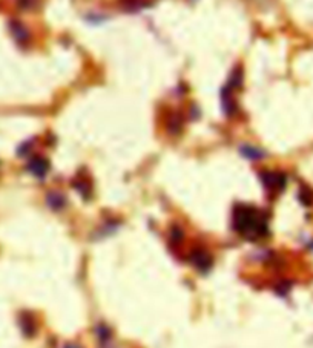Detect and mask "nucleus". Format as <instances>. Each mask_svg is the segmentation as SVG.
Here are the masks:
<instances>
[{
    "label": "nucleus",
    "mask_w": 313,
    "mask_h": 348,
    "mask_svg": "<svg viewBox=\"0 0 313 348\" xmlns=\"http://www.w3.org/2000/svg\"><path fill=\"white\" fill-rule=\"evenodd\" d=\"M171 241L175 243V244H180L183 241V230L181 228L172 227V230H171Z\"/></svg>",
    "instance_id": "obj_14"
},
{
    "label": "nucleus",
    "mask_w": 313,
    "mask_h": 348,
    "mask_svg": "<svg viewBox=\"0 0 313 348\" xmlns=\"http://www.w3.org/2000/svg\"><path fill=\"white\" fill-rule=\"evenodd\" d=\"M10 31L13 34V37L16 38L17 43H28L29 40V31L26 29V26L17 20H11L10 22Z\"/></svg>",
    "instance_id": "obj_6"
},
{
    "label": "nucleus",
    "mask_w": 313,
    "mask_h": 348,
    "mask_svg": "<svg viewBox=\"0 0 313 348\" xmlns=\"http://www.w3.org/2000/svg\"><path fill=\"white\" fill-rule=\"evenodd\" d=\"M46 204L49 206V209L56 210V212H60L66 206V198L60 192H49L46 195Z\"/></svg>",
    "instance_id": "obj_7"
},
{
    "label": "nucleus",
    "mask_w": 313,
    "mask_h": 348,
    "mask_svg": "<svg viewBox=\"0 0 313 348\" xmlns=\"http://www.w3.org/2000/svg\"><path fill=\"white\" fill-rule=\"evenodd\" d=\"M241 83H243V71L241 68H235L229 80V89H237L241 86Z\"/></svg>",
    "instance_id": "obj_10"
},
{
    "label": "nucleus",
    "mask_w": 313,
    "mask_h": 348,
    "mask_svg": "<svg viewBox=\"0 0 313 348\" xmlns=\"http://www.w3.org/2000/svg\"><path fill=\"white\" fill-rule=\"evenodd\" d=\"M241 155L249 158V160H261V158H264L266 157V152L264 150H261L258 147H253V146H249V144H244L241 146Z\"/></svg>",
    "instance_id": "obj_9"
},
{
    "label": "nucleus",
    "mask_w": 313,
    "mask_h": 348,
    "mask_svg": "<svg viewBox=\"0 0 313 348\" xmlns=\"http://www.w3.org/2000/svg\"><path fill=\"white\" fill-rule=\"evenodd\" d=\"M232 225L240 235L247 240H261L269 234L266 215L249 204H237L232 213Z\"/></svg>",
    "instance_id": "obj_1"
},
{
    "label": "nucleus",
    "mask_w": 313,
    "mask_h": 348,
    "mask_svg": "<svg viewBox=\"0 0 313 348\" xmlns=\"http://www.w3.org/2000/svg\"><path fill=\"white\" fill-rule=\"evenodd\" d=\"M63 348H82V346H80V345H77V343H74V342H71V343L68 342V343H65V346H63Z\"/></svg>",
    "instance_id": "obj_16"
},
{
    "label": "nucleus",
    "mask_w": 313,
    "mask_h": 348,
    "mask_svg": "<svg viewBox=\"0 0 313 348\" xmlns=\"http://www.w3.org/2000/svg\"><path fill=\"white\" fill-rule=\"evenodd\" d=\"M19 325L22 333L26 337H32L37 333V324H35V318L29 313V312H22L19 316Z\"/></svg>",
    "instance_id": "obj_5"
},
{
    "label": "nucleus",
    "mask_w": 313,
    "mask_h": 348,
    "mask_svg": "<svg viewBox=\"0 0 313 348\" xmlns=\"http://www.w3.org/2000/svg\"><path fill=\"white\" fill-rule=\"evenodd\" d=\"M299 200H301V203H302V204L308 206V204H311V203H313V194H311L308 189H301Z\"/></svg>",
    "instance_id": "obj_13"
},
{
    "label": "nucleus",
    "mask_w": 313,
    "mask_h": 348,
    "mask_svg": "<svg viewBox=\"0 0 313 348\" xmlns=\"http://www.w3.org/2000/svg\"><path fill=\"white\" fill-rule=\"evenodd\" d=\"M72 186L75 187V190L83 197V198H89L91 197V194H92V186H91V183H89V180L88 178H85V177H79V178H75L74 181H72Z\"/></svg>",
    "instance_id": "obj_8"
},
{
    "label": "nucleus",
    "mask_w": 313,
    "mask_h": 348,
    "mask_svg": "<svg viewBox=\"0 0 313 348\" xmlns=\"http://www.w3.org/2000/svg\"><path fill=\"white\" fill-rule=\"evenodd\" d=\"M35 2L37 0H19V7L22 10H31V8H34Z\"/></svg>",
    "instance_id": "obj_15"
},
{
    "label": "nucleus",
    "mask_w": 313,
    "mask_h": 348,
    "mask_svg": "<svg viewBox=\"0 0 313 348\" xmlns=\"http://www.w3.org/2000/svg\"><path fill=\"white\" fill-rule=\"evenodd\" d=\"M259 177H261V181H263L266 190L270 192V194H280V192H283L284 187H286V183H287L284 173H281V172L266 170V172H261Z\"/></svg>",
    "instance_id": "obj_2"
},
{
    "label": "nucleus",
    "mask_w": 313,
    "mask_h": 348,
    "mask_svg": "<svg viewBox=\"0 0 313 348\" xmlns=\"http://www.w3.org/2000/svg\"><path fill=\"white\" fill-rule=\"evenodd\" d=\"M146 7V0H123V8L126 11H137Z\"/></svg>",
    "instance_id": "obj_11"
},
{
    "label": "nucleus",
    "mask_w": 313,
    "mask_h": 348,
    "mask_svg": "<svg viewBox=\"0 0 313 348\" xmlns=\"http://www.w3.org/2000/svg\"><path fill=\"white\" fill-rule=\"evenodd\" d=\"M49 161L45 158V157H40V155H35L29 160V163L26 164V169L28 172L31 173V175L37 177V178H45L46 173L49 172Z\"/></svg>",
    "instance_id": "obj_4"
},
{
    "label": "nucleus",
    "mask_w": 313,
    "mask_h": 348,
    "mask_svg": "<svg viewBox=\"0 0 313 348\" xmlns=\"http://www.w3.org/2000/svg\"><path fill=\"white\" fill-rule=\"evenodd\" d=\"M95 333H97V336H98V339L101 342H108L111 339V330L106 325H103V324H98L95 327Z\"/></svg>",
    "instance_id": "obj_12"
},
{
    "label": "nucleus",
    "mask_w": 313,
    "mask_h": 348,
    "mask_svg": "<svg viewBox=\"0 0 313 348\" xmlns=\"http://www.w3.org/2000/svg\"><path fill=\"white\" fill-rule=\"evenodd\" d=\"M189 261L201 273L209 272V270H211V267H212V256L209 255V252H206L204 249H195L190 253Z\"/></svg>",
    "instance_id": "obj_3"
}]
</instances>
